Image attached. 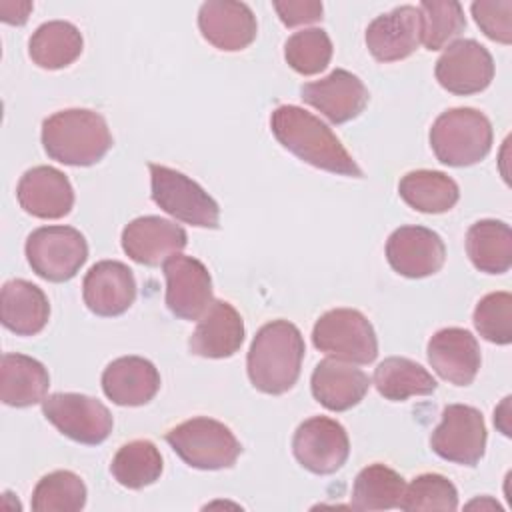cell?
<instances>
[{"label":"cell","mask_w":512,"mask_h":512,"mask_svg":"<svg viewBox=\"0 0 512 512\" xmlns=\"http://www.w3.org/2000/svg\"><path fill=\"white\" fill-rule=\"evenodd\" d=\"M420 44V12L416 6H398L376 16L366 28V46L378 62L408 58Z\"/></svg>","instance_id":"44dd1931"},{"label":"cell","mask_w":512,"mask_h":512,"mask_svg":"<svg viewBox=\"0 0 512 512\" xmlns=\"http://www.w3.org/2000/svg\"><path fill=\"white\" fill-rule=\"evenodd\" d=\"M478 334L492 344L512 342V296L510 292H490L474 308Z\"/></svg>","instance_id":"8d00e7d4"},{"label":"cell","mask_w":512,"mask_h":512,"mask_svg":"<svg viewBox=\"0 0 512 512\" xmlns=\"http://www.w3.org/2000/svg\"><path fill=\"white\" fill-rule=\"evenodd\" d=\"M32 12V2L28 0H2L0 2V18L6 24L22 26L28 20V14Z\"/></svg>","instance_id":"ab89813d"},{"label":"cell","mask_w":512,"mask_h":512,"mask_svg":"<svg viewBox=\"0 0 512 512\" xmlns=\"http://www.w3.org/2000/svg\"><path fill=\"white\" fill-rule=\"evenodd\" d=\"M16 198L24 212L42 218H64L74 206V190L64 172L52 166L26 170L16 186Z\"/></svg>","instance_id":"d6986e66"},{"label":"cell","mask_w":512,"mask_h":512,"mask_svg":"<svg viewBox=\"0 0 512 512\" xmlns=\"http://www.w3.org/2000/svg\"><path fill=\"white\" fill-rule=\"evenodd\" d=\"M80 30L64 20L44 22L36 28L28 42L32 62L44 70H60L70 66L82 54Z\"/></svg>","instance_id":"83f0119b"},{"label":"cell","mask_w":512,"mask_h":512,"mask_svg":"<svg viewBox=\"0 0 512 512\" xmlns=\"http://www.w3.org/2000/svg\"><path fill=\"white\" fill-rule=\"evenodd\" d=\"M400 198L424 214H442L454 208L460 198L458 184L438 170H412L398 184Z\"/></svg>","instance_id":"f1b7e54d"},{"label":"cell","mask_w":512,"mask_h":512,"mask_svg":"<svg viewBox=\"0 0 512 512\" xmlns=\"http://www.w3.org/2000/svg\"><path fill=\"white\" fill-rule=\"evenodd\" d=\"M312 344L330 358L350 364H370L378 356L376 332L354 308H334L322 314L314 324Z\"/></svg>","instance_id":"52a82bcc"},{"label":"cell","mask_w":512,"mask_h":512,"mask_svg":"<svg viewBox=\"0 0 512 512\" xmlns=\"http://www.w3.org/2000/svg\"><path fill=\"white\" fill-rule=\"evenodd\" d=\"M110 472L124 488L140 490L150 486L162 474L160 450L150 440H132L118 448L112 458Z\"/></svg>","instance_id":"1f68e13d"},{"label":"cell","mask_w":512,"mask_h":512,"mask_svg":"<svg viewBox=\"0 0 512 512\" xmlns=\"http://www.w3.org/2000/svg\"><path fill=\"white\" fill-rule=\"evenodd\" d=\"M430 448L442 460L476 466L486 450V424L474 406L448 404L430 436Z\"/></svg>","instance_id":"30bf717a"},{"label":"cell","mask_w":512,"mask_h":512,"mask_svg":"<svg viewBox=\"0 0 512 512\" xmlns=\"http://www.w3.org/2000/svg\"><path fill=\"white\" fill-rule=\"evenodd\" d=\"M50 386L48 370L36 358L8 352L0 358V400L6 406L26 408L44 402Z\"/></svg>","instance_id":"484cf974"},{"label":"cell","mask_w":512,"mask_h":512,"mask_svg":"<svg viewBox=\"0 0 512 512\" xmlns=\"http://www.w3.org/2000/svg\"><path fill=\"white\" fill-rule=\"evenodd\" d=\"M244 342V322L226 300H212L188 340L192 354L202 358H230Z\"/></svg>","instance_id":"7402d4cb"},{"label":"cell","mask_w":512,"mask_h":512,"mask_svg":"<svg viewBox=\"0 0 512 512\" xmlns=\"http://www.w3.org/2000/svg\"><path fill=\"white\" fill-rule=\"evenodd\" d=\"M292 452L308 472L326 476L346 464L350 440L340 422L326 416H312L296 428Z\"/></svg>","instance_id":"8fae6325"},{"label":"cell","mask_w":512,"mask_h":512,"mask_svg":"<svg viewBox=\"0 0 512 512\" xmlns=\"http://www.w3.org/2000/svg\"><path fill=\"white\" fill-rule=\"evenodd\" d=\"M284 58L298 74L314 76L330 64L332 40L322 28L294 32L284 44Z\"/></svg>","instance_id":"e575fe53"},{"label":"cell","mask_w":512,"mask_h":512,"mask_svg":"<svg viewBox=\"0 0 512 512\" xmlns=\"http://www.w3.org/2000/svg\"><path fill=\"white\" fill-rule=\"evenodd\" d=\"M198 28L206 42L224 52H238L256 38V16L244 2L208 0L198 10Z\"/></svg>","instance_id":"2e32d148"},{"label":"cell","mask_w":512,"mask_h":512,"mask_svg":"<svg viewBox=\"0 0 512 512\" xmlns=\"http://www.w3.org/2000/svg\"><path fill=\"white\" fill-rule=\"evenodd\" d=\"M374 386L386 400L404 402L410 396L432 394L438 384L418 362L402 356H390L376 366Z\"/></svg>","instance_id":"f546056e"},{"label":"cell","mask_w":512,"mask_h":512,"mask_svg":"<svg viewBox=\"0 0 512 512\" xmlns=\"http://www.w3.org/2000/svg\"><path fill=\"white\" fill-rule=\"evenodd\" d=\"M272 6L282 24L288 28L318 22L324 10L322 2L318 0H274Z\"/></svg>","instance_id":"f35d334b"},{"label":"cell","mask_w":512,"mask_h":512,"mask_svg":"<svg viewBox=\"0 0 512 512\" xmlns=\"http://www.w3.org/2000/svg\"><path fill=\"white\" fill-rule=\"evenodd\" d=\"M398 508L406 512H452L458 508V490L442 474H420L406 486Z\"/></svg>","instance_id":"d590c367"},{"label":"cell","mask_w":512,"mask_h":512,"mask_svg":"<svg viewBox=\"0 0 512 512\" xmlns=\"http://www.w3.org/2000/svg\"><path fill=\"white\" fill-rule=\"evenodd\" d=\"M166 278V306L182 320H198L212 304L208 268L192 256L174 254L162 264Z\"/></svg>","instance_id":"7c38bea8"},{"label":"cell","mask_w":512,"mask_h":512,"mask_svg":"<svg viewBox=\"0 0 512 512\" xmlns=\"http://www.w3.org/2000/svg\"><path fill=\"white\" fill-rule=\"evenodd\" d=\"M86 504V486L70 470H56L42 476L32 492L36 512H78Z\"/></svg>","instance_id":"836d02e7"},{"label":"cell","mask_w":512,"mask_h":512,"mask_svg":"<svg viewBox=\"0 0 512 512\" xmlns=\"http://www.w3.org/2000/svg\"><path fill=\"white\" fill-rule=\"evenodd\" d=\"M430 146L446 166H472L492 148V124L480 110L450 108L430 128Z\"/></svg>","instance_id":"277c9868"},{"label":"cell","mask_w":512,"mask_h":512,"mask_svg":"<svg viewBox=\"0 0 512 512\" xmlns=\"http://www.w3.org/2000/svg\"><path fill=\"white\" fill-rule=\"evenodd\" d=\"M170 448L192 468L222 470L234 466L242 446L232 430L206 416L190 418L166 432Z\"/></svg>","instance_id":"5b68a950"},{"label":"cell","mask_w":512,"mask_h":512,"mask_svg":"<svg viewBox=\"0 0 512 512\" xmlns=\"http://www.w3.org/2000/svg\"><path fill=\"white\" fill-rule=\"evenodd\" d=\"M304 352V338L292 322L272 320L264 324L246 356L252 386L272 396L288 392L300 376Z\"/></svg>","instance_id":"7a4b0ae2"},{"label":"cell","mask_w":512,"mask_h":512,"mask_svg":"<svg viewBox=\"0 0 512 512\" xmlns=\"http://www.w3.org/2000/svg\"><path fill=\"white\" fill-rule=\"evenodd\" d=\"M188 236L182 226L160 216H140L122 230V250L138 264L158 266L186 246Z\"/></svg>","instance_id":"e0dca14e"},{"label":"cell","mask_w":512,"mask_h":512,"mask_svg":"<svg viewBox=\"0 0 512 512\" xmlns=\"http://www.w3.org/2000/svg\"><path fill=\"white\" fill-rule=\"evenodd\" d=\"M472 16L490 40L512 42V0H476L472 2Z\"/></svg>","instance_id":"74e56055"},{"label":"cell","mask_w":512,"mask_h":512,"mask_svg":"<svg viewBox=\"0 0 512 512\" xmlns=\"http://www.w3.org/2000/svg\"><path fill=\"white\" fill-rule=\"evenodd\" d=\"M270 130L274 138L300 160L332 174L362 178L360 166L338 136L304 108L292 104L278 106L270 116Z\"/></svg>","instance_id":"6da1fadb"},{"label":"cell","mask_w":512,"mask_h":512,"mask_svg":"<svg viewBox=\"0 0 512 512\" xmlns=\"http://www.w3.org/2000/svg\"><path fill=\"white\" fill-rule=\"evenodd\" d=\"M42 146L60 164L92 166L112 148V134L102 114L68 108L42 122Z\"/></svg>","instance_id":"3957f363"},{"label":"cell","mask_w":512,"mask_h":512,"mask_svg":"<svg viewBox=\"0 0 512 512\" xmlns=\"http://www.w3.org/2000/svg\"><path fill=\"white\" fill-rule=\"evenodd\" d=\"M102 390L118 406H142L158 394L160 374L142 356H122L104 368Z\"/></svg>","instance_id":"603a6c76"},{"label":"cell","mask_w":512,"mask_h":512,"mask_svg":"<svg viewBox=\"0 0 512 512\" xmlns=\"http://www.w3.org/2000/svg\"><path fill=\"white\" fill-rule=\"evenodd\" d=\"M420 12V42L428 50L446 48L466 28L462 4L456 0H424Z\"/></svg>","instance_id":"d6a6232c"},{"label":"cell","mask_w":512,"mask_h":512,"mask_svg":"<svg viewBox=\"0 0 512 512\" xmlns=\"http://www.w3.org/2000/svg\"><path fill=\"white\" fill-rule=\"evenodd\" d=\"M466 252L476 270L504 274L512 266V230L502 220H478L466 232Z\"/></svg>","instance_id":"4316f807"},{"label":"cell","mask_w":512,"mask_h":512,"mask_svg":"<svg viewBox=\"0 0 512 512\" xmlns=\"http://www.w3.org/2000/svg\"><path fill=\"white\" fill-rule=\"evenodd\" d=\"M426 352L434 372L454 386L472 384L480 370L478 340L464 328L452 326L438 330L428 340Z\"/></svg>","instance_id":"ffe728a7"},{"label":"cell","mask_w":512,"mask_h":512,"mask_svg":"<svg viewBox=\"0 0 512 512\" xmlns=\"http://www.w3.org/2000/svg\"><path fill=\"white\" fill-rule=\"evenodd\" d=\"M50 316L46 294L32 282L8 280L0 292V320L18 336H34L44 330Z\"/></svg>","instance_id":"d4e9b609"},{"label":"cell","mask_w":512,"mask_h":512,"mask_svg":"<svg viewBox=\"0 0 512 512\" xmlns=\"http://www.w3.org/2000/svg\"><path fill=\"white\" fill-rule=\"evenodd\" d=\"M438 84L458 96L482 92L494 78V60L476 40H456L440 54L434 68Z\"/></svg>","instance_id":"4fadbf2b"},{"label":"cell","mask_w":512,"mask_h":512,"mask_svg":"<svg viewBox=\"0 0 512 512\" xmlns=\"http://www.w3.org/2000/svg\"><path fill=\"white\" fill-rule=\"evenodd\" d=\"M312 396L332 412H344L360 404L370 388V378L350 362L326 358L316 364L310 378Z\"/></svg>","instance_id":"cb8c5ba5"},{"label":"cell","mask_w":512,"mask_h":512,"mask_svg":"<svg viewBox=\"0 0 512 512\" xmlns=\"http://www.w3.org/2000/svg\"><path fill=\"white\" fill-rule=\"evenodd\" d=\"M152 200L172 218L198 226V228H218L220 208L216 200L186 174L162 166L148 164Z\"/></svg>","instance_id":"8992f818"},{"label":"cell","mask_w":512,"mask_h":512,"mask_svg":"<svg viewBox=\"0 0 512 512\" xmlns=\"http://www.w3.org/2000/svg\"><path fill=\"white\" fill-rule=\"evenodd\" d=\"M300 98L322 112L330 122L344 124L360 116L368 104L370 94L356 74L344 68H336L320 80L302 84Z\"/></svg>","instance_id":"9a60e30c"},{"label":"cell","mask_w":512,"mask_h":512,"mask_svg":"<svg viewBox=\"0 0 512 512\" xmlns=\"http://www.w3.org/2000/svg\"><path fill=\"white\" fill-rule=\"evenodd\" d=\"M42 412L66 438L96 446L102 444L114 426L110 410L96 398L76 392H56L44 398Z\"/></svg>","instance_id":"9c48e42d"},{"label":"cell","mask_w":512,"mask_h":512,"mask_svg":"<svg viewBox=\"0 0 512 512\" xmlns=\"http://www.w3.org/2000/svg\"><path fill=\"white\" fill-rule=\"evenodd\" d=\"M406 490L404 478L386 464L362 468L352 486L354 510H392L398 508Z\"/></svg>","instance_id":"4dcf8cb0"},{"label":"cell","mask_w":512,"mask_h":512,"mask_svg":"<svg viewBox=\"0 0 512 512\" xmlns=\"http://www.w3.org/2000/svg\"><path fill=\"white\" fill-rule=\"evenodd\" d=\"M82 298L96 316H120L136 298V280L132 270L118 260L96 262L84 276Z\"/></svg>","instance_id":"ac0fdd59"},{"label":"cell","mask_w":512,"mask_h":512,"mask_svg":"<svg viewBox=\"0 0 512 512\" xmlns=\"http://www.w3.org/2000/svg\"><path fill=\"white\" fill-rule=\"evenodd\" d=\"M30 268L48 282H68L88 258V244L72 226H42L26 238Z\"/></svg>","instance_id":"ba28073f"},{"label":"cell","mask_w":512,"mask_h":512,"mask_svg":"<svg viewBox=\"0 0 512 512\" xmlns=\"http://www.w3.org/2000/svg\"><path fill=\"white\" fill-rule=\"evenodd\" d=\"M386 260L400 276L424 278L444 266L446 246L430 228L400 226L386 242Z\"/></svg>","instance_id":"5bb4252c"}]
</instances>
